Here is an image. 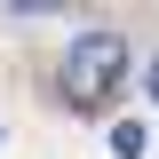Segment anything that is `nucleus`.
<instances>
[{"instance_id": "1", "label": "nucleus", "mask_w": 159, "mask_h": 159, "mask_svg": "<svg viewBox=\"0 0 159 159\" xmlns=\"http://www.w3.org/2000/svg\"><path fill=\"white\" fill-rule=\"evenodd\" d=\"M119 80H127V40L119 32H80L56 56V103L64 111H111Z\"/></svg>"}, {"instance_id": "2", "label": "nucleus", "mask_w": 159, "mask_h": 159, "mask_svg": "<svg viewBox=\"0 0 159 159\" xmlns=\"http://www.w3.org/2000/svg\"><path fill=\"white\" fill-rule=\"evenodd\" d=\"M111 151L119 159H143V119H119V127H111Z\"/></svg>"}, {"instance_id": "3", "label": "nucleus", "mask_w": 159, "mask_h": 159, "mask_svg": "<svg viewBox=\"0 0 159 159\" xmlns=\"http://www.w3.org/2000/svg\"><path fill=\"white\" fill-rule=\"evenodd\" d=\"M143 96H151V103H159V64H151V72H143Z\"/></svg>"}]
</instances>
